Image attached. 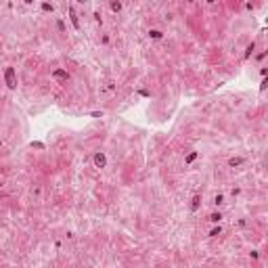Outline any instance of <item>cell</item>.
Listing matches in <instances>:
<instances>
[{
  "label": "cell",
  "instance_id": "cell-1",
  "mask_svg": "<svg viewBox=\"0 0 268 268\" xmlns=\"http://www.w3.org/2000/svg\"><path fill=\"white\" fill-rule=\"evenodd\" d=\"M4 82H7V86H9L11 90L17 88V74H15V67H7V69H4Z\"/></svg>",
  "mask_w": 268,
  "mask_h": 268
},
{
  "label": "cell",
  "instance_id": "cell-13",
  "mask_svg": "<svg viewBox=\"0 0 268 268\" xmlns=\"http://www.w3.org/2000/svg\"><path fill=\"white\" fill-rule=\"evenodd\" d=\"M220 233H222V228H220V226H216V228H214V230H212L209 235H212V237H218V235H220Z\"/></svg>",
  "mask_w": 268,
  "mask_h": 268
},
{
  "label": "cell",
  "instance_id": "cell-4",
  "mask_svg": "<svg viewBox=\"0 0 268 268\" xmlns=\"http://www.w3.org/2000/svg\"><path fill=\"white\" fill-rule=\"evenodd\" d=\"M199 205H201V195H195V197L191 199V209H193V212H197Z\"/></svg>",
  "mask_w": 268,
  "mask_h": 268
},
{
  "label": "cell",
  "instance_id": "cell-14",
  "mask_svg": "<svg viewBox=\"0 0 268 268\" xmlns=\"http://www.w3.org/2000/svg\"><path fill=\"white\" fill-rule=\"evenodd\" d=\"M214 201H216V205H220V203L224 201V197H222V195H216V199H214Z\"/></svg>",
  "mask_w": 268,
  "mask_h": 268
},
{
  "label": "cell",
  "instance_id": "cell-12",
  "mask_svg": "<svg viewBox=\"0 0 268 268\" xmlns=\"http://www.w3.org/2000/svg\"><path fill=\"white\" fill-rule=\"evenodd\" d=\"M42 11H46V13H53V4H48V2H42Z\"/></svg>",
  "mask_w": 268,
  "mask_h": 268
},
{
  "label": "cell",
  "instance_id": "cell-10",
  "mask_svg": "<svg viewBox=\"0 0 268 268\" xmlns=\"http://www.w3.org/2000/svg\"><path fill=\"white\" fill-rule=\"evenodd\" d=\"M149 36H151V38H155V40H159V38H161L163 34H161L159 30H151V32H149Z\"/></svg>",
  "mask_w": 268,
  "mask_h": 268
},
{
  "label": "cell",
  "instance_id": "cell-17",
  "mask_svg": "<svg viewBox=\"0 0 268 268\" xmlns=\"http://www.w3.org/2000/svg\"><path fill=\"white\" fill-rule=\"evenodd\" d=\"M32 147H36V149H44V144H42V142H32Z\"/></svg>",
  "mask_w": 268,
  "mask_h": 268
},
{
  "label": "cell",
  "instance_id": "cell-7",
  "mask_svg": "<svg viewBox=\"0 0 268 268\" xmlns=\"http://www.w3.org/2000/svg\"><path fill=\"white\" fill-rule=\"evenodd\" d=\"M207 220H209V222H220V220H222V214H218V212H216V214H209Z\"/></svg>",
  "mask_w": 268,
  "mask_h": 268
},
{
  "label": "cell",
  "instance_id": "cell-11",
  "mask_svg": "<svg viewBox=\"0 0 268 268\" xmlns=\"http://www.w3.org/2000/svg\"><path fill=\"white\" fill-rule=\"evenodd\" d=\"M111 11L113 13H119L121 11V2H111Z\"/></svg>",
  "mask_w": 268,
  "mask_h": 268
},
{
  "label": "cell",
  "instance_id": "cell-3",
  "mask_svg": "<svg viewBox=\"0 0 268 268\" xmlns=\"http://www.w3.org/2000/svg\"><path fill=\"white\" fill-rule=\"evenodd\" d=\"M94 165L96 168H105L107 165V157L103 153H94Z\"/></svg>",
  "mask_w": 268,
  "mask_h": 268
},
{
  "label": "cell",
  "instance_id": "cell-15",
  "mask_svg": "<svg viewBox=\"0 0 268 268\" xmlns=\"http://www.w3.org/2000/svg\"><path fill=\"white\" fill-rule=\"evenodd\" d=\"M57 27H59V32H65V23L63 21H57Z\"/></svg>",
  "mask_w": 268,
  "mask_h": 268
},
{
  "label": "cell",
  "instance_id": "cell-8",
  "mask_svg": "<svg viewBox=\"0 0 268 268\" xmlns=\"http://www.w3.org/2000/svg\"><path fill=\"white\" fill-rule=\"evenodd\" d=\"M195 159H197V151H191V153L186 155V159H184V163H193Z\"/></svg>",
  "mask_w": 268,
  "mask_h": 268
},
{
  "label": "cell",
  "instance_id": "cell-19",
  "mask_svg": "<svg viewBox=\"0 0 268 268\" xmlns=\"http://www.w3.org/2000/svg\"><path fill=\"white\" fill-rule=\"evenodd\" d=\"M0 186H2V182H0Z\"/></svg>",
  "mask_w": 268,
  "mask_h": 268
},
{
  "label": "cell",
  "instance_id": "cell-2",
  "mask_svg": "<svg viewBox=\"0 0 268 268\" xmlns=\"http://www.w3.org/2000/svg\"><path fill=\"white\" fill-rule=\"evenodd\" d=\"M53 78L59 80V82H67V80H69V74H67L65 69H55V71H53Z\"/></svg>",
  "mask_w": 268,
  "mask_h": 268
},
{
  "label": "cell",
  "instance_id": "cell-6",
  "mask_svg": "<svg viewBox=\"0 0 268 268\" xmlns=\"http://www.w3.org/2000/svg\"><path fill=\"white\" fill-rule=\"evenodd\" d=\"M243 161H245L243 157H230V159H228V165H230V168H237V165H243Z\"/></svg>",
  "mask_w": 268,
  "mask_h": 268
},
{
  "label": "cell",
  "instance_id": "cell-9",
  "mask_svg": "<svg viewBox=\"0 0 268 268\" xmlns=\"http://www.w3.org/2000/svg\"><path fill=\"white\" fill-rule=\"evenodd\" d=\"M254 48H256V44H254V42H251V44H249V46H247V51H245V59H249V57H251V55H254Z\"/></svg>",
  "mask_w": 268,
  "mask_h": 268
},
{
  "label": "cell",
  "instance_id": "cell-18",
  "mask_svg": "<svg viewBox=\"0 0 268 268\" xmlns=\"http://www.w3.org/2000/svg\"><path fill=\"white\" fill-rule=\"evenodd\" d=\"M0 147H2V142H0Z\"/></svg>",
  "mask_w": 268,
  "mask_h": 268
},
{
  "label": "cell",
  "instance_id": "cell-16",
  "mask_svg": "<svg viewBox=\"0 0 268 268\" xmlns=\"http://www.w3.org/2000/svg\"><path fill=\"white\" fill-rule=\"evenodd\" d=\"M266 86H268V82H266V80H262V84H260V92H264V90H266Z\"/></svg>",
  "mask_w": 268,
  "mask_h": 268
},
{
  "label": "cell",
  "instance_id": "cell-5",
  "mask_svg": "<svg viewBox=\"0 0 268 268\" xmlns=\"http://www.w3.org/2000/svg\"><path fill=\"white\" fill-rule=\"evenodd\" d=\"M69 15H71V23H74V27H76V30H80V19H78V15H76V9H74V7L69 9Z\"/></svg>",
  "mask_w": 268,
  "mask_h": 268
}]
</instances>
